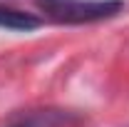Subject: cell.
<instances>
[{
    "mask_svg": "<svg viewBox=\"0 0 129 127\" xmlns=\"http://www.w3.org/2000/svg\"><path fill=\"white\" fill-rule=\"evenodd\" d=\"M42 15L60 25H89L124 10L122 0H35Z\"/></svg>",
    "mask_w": 129,
    "mask_h": 127,
    "instance_id": "1",
    "label": "cell"
},
{
    "mask_svg": "<svg viewBox=\"0 0 129 127\" xmlns=\"http://www.w3.org/2000/svg\"><path fill=\"white\" fill-rule=\"evenodd\" d=\"M80 122V115L62 107H40V110L15 112L0 127H72Z\"/></svg>",
    "mask_w": 129,
    "mask_h": 127,
    "instance_id": "2",
    "label": "cell"
},
{
    "mask_svg": "<svg viewBox=\"0 0 129 127\" xmlns=\"http://www.w3.org/2000/svg\"><path fill=\"white\" fill-rule=\"evenodd\" d=\"M40 25H42V20L37 15L10 8V5H0V28L17 30V32H30V30H37Z\"/></svg>",
    "mask_w": 129,
    "mask_h": 127,
    "instance_id": "3",
    "label": "cell"
}]
</instances>
